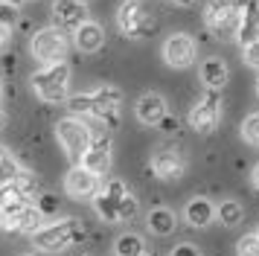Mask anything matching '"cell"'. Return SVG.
<instances>
[{
	"label": "cell",
	"instance_id": "1",
	"mask_svg": "<svg viewBox=\"0 0 259 256\" xmlns=\"http://www.w3.org/2000/svg\"><path fill=\"white\" fill-rule=\"evenodd\" d=\"M82 239H84V224L79 219L56 221V224L38 227V230L32 233V244H35L38 250H47V253L67 250L70 244H79Z\"/></svg>",
	"mask_w": 259,
	"mask_h": 256
},
{
	"label": "cell",
	"instance_id": "2",
	"mask_svg": "<svg viewBox=\"0 0 259 256\" xmlns=\"http://www.w3.org/2000/svg\"><path fill=\"white\" fill-rule=\"evenodd\" d=\"M3 204V221L0 227L15 233H35L41 224H44V212L32 204V201H24L18 195H9L0 201Z\"/></svg>",
	"mask_w": 259,
	"mask_h": 256
},
{
	"label": "cell",
	"instance_id": "3",
	"mask_svg": "<svg viewBox=\"0 0 259 256\" xmlns=\"http://www.w3.org/2000/svg\"><path fill=\"white\" fill-rule=\"evenodd\" d=\"M67 84H70V67H67L64 61L44 64V67L32 76V91L50 105L67 99Z\"/></svg>",
	"mask_w": 259,
	"mask_h": 256
},
{
	"label": "cell",
	"instance_id": "4",
	"mask_svg": "<svg viewBox=\"0 0 259 256\" xmlns=\"http://www.w3.org/2000/svg\"><path fill=\"white\" fill-rule=\"evenodd\" d=\"M56 137H59L64 154H67L73 163H79L82 160V154L88 151V146H91L94 134H91V128L84 125L82 119L67 116V119H59V125H56Z\"/></svg>",
	"mask_w": 259,
	"mask_h": 256
},
{
	"label": "cell",
	"instance_id": "5",
	"mask_svg": "<svg viewBox=\"0 0 259 256\" xmlns=\"http://www.w3.org/2000/svg\"><path fill=\"white\" fill-rule=\"evenodd\" d=\"M242 21V0H210L207 3V26L219 38H230Z\"/></svg>",
	"mask_w": 259,
	"mask_h": 256
},
{
	"label": "cell",
	"instance_id": "6",
	"mask_svg": "<svg viewBox=\"0 0 259 256\" xmlns=\"http://www.w3.org/2000/svg\"><path fill=\"white\" fill-rule=\"evenodd\" d=\"M29 53L35 61L41 64H56L64 58L67 53V38H64V29L59 26H50V29H41V32L32 35V41H29Z\"/></svg>",
	"mask_w": 259,
	"mask_h": 256
},
{
	"label": "cell",
	"instance_id": "7",
	"mask_svg": "<svg viewBox=\"0 0 259 256\" xmlns=\"http://www.w3.org/2000/svg\"><path fill=\"white\" fill-rule=\"evenodd\" d=\"M117 23H119V29H122V35H128V38H149L157 29L154 18L143 9L140 0H125L119 6Z\"/></svg>",
	"mask_w": 259,
	"mask_h": 256
},
{
	"label": "cell",
	"instance_id": "8",
	"mask_svg": "<svg viewBox=\"0 0 259 256\" xmlns=\"http://www.w3.org/2000/svg\"><path fill=\"white\" fill-rule=\"evenodd\" d=\"M94 96V105H91V116H96L99 122H105V128H117L119 125V105H122V93L119 88H99Z\"/></svg>",
	"mask_w": 259,
	"mask_h": 256
},
{
	"label": "cell",
	"instance_id": "9",
	"mask_svg": "<svg viewBox=\"0 0 259 256\" xmlns=\"http://www.w3.org/2000/svg\"><path fill=\"white\" fill-rule=\"evenodd\" d=\"M222 116V99H219V91H207L204 96L198 99V105L189 111V125L195 128L198 134H210L215 122Z\"/></svg>",
	"mask_w": 259,
	"mask_h": 256
},
{
	"label": "cell",
	"instance_id": "10",
	"mask_svg": "<svg viewBox=\"0 0 259 256\" xmlns=\"http://www.w3.org/2000/svg\"><path fill=\"white\" fill-rule=\"evenodd\" d=\"M163 58H166V64L175 67V70L189 67V64L195 61V41H192L189 35H184V32L169 35L166 44H163Z\"/></svg>",
	"mask_w": 259,
	"mask_h": 256
},
{
	"label": "cell",
	"instance_id": "11",
	"mask_svg": "<svg viewBox=\"0 0 259 256\" xmlns=\"http://www.w3.org/2000/svg\"><path fill=\"white\" fill-rule=\"evenodd\" d=\"M53 18H56V26L59 29L76 32L88 21V6H84L82 0H56L53 3Z\"/></svg>",
	"mask_w": 259,
	"mask_h": 256
},
{
	"label": "cell",
	"instance_id": "12",
	"mask_svg": "<svg viewBox=\"0 0 259 256\" xmlns=\"http://www.w3.org/2000/svg\"><path fill=\"white\" fill-rule=\"evenodd\" d=\"M64 189H67V195L70 198H94L99 192V175L88 172L84 166H73L67 178H64Z\"/></svg>",
	"mask_w": 259,
	"mask_h": 256
},
{
	"label": "cell",
	"instance_id": "13",
	"mask_svg": "<svg viewBox=\"0 0 259 256\" xmlns=\"http://www.w3.org/2000/svg\"><path fill=\"white\" fill-rule=\"evenodd\" d=\"M79 166H84L88 172H94V175H105L108 169H111V140L108 137L91 140V146H88V151L82 154Z\"/></svg>",
	"mask_w": 259,
	"mask_h": 256
},
{
	"label": "cell",
	"instance_id": "14",
	"mask_svg": "<svg viewBox=\"0 0 259 256\" xmlns=\"http://www.w3.org/2000/svg\"><path fill=\"white\" fill-rule=\"evenodd\" d=\"M184 169H187V163L175 149H160L152 157V172L157 178H163V181H178L184 175Z\"/></svg>",
	"mask_w": 259,
	"mask_h": 256
},
{
	"label": "cell",
	"instance_id": "15",
	"mask_svg": "<svg viewBox=\"0 0 259 256\" xmlns=\"http://www.w3.org/2000/svg\"><path fill=\"white\" fill-rule=\"evenodd\" d=\"M236 38L242 47L259 41V0H242V21H239Z\"/></svg>",
	"mask_w": 259,
	"mask_h": 256
},
{
	"label": "cell",
	"instance_id": "16",
	"mask_svg": "<svg viewBox=\"0 0 259 256\" xmlns=\"http://www.w3.org/2000/svg\"><path fill=\"white\" fill-rule=\"evenodd\" d=\"M137 119H140L143 125H157L160 119H163L169 111H166V99L160 93H143L140 99H137Z\"/></svg>",
	"mask_w": 259,
	"mask_h": 256
},
{
	"label": "cell",
	"instance_id": "17",
	"mask_svg": "<svg viewBox=\"0 0 259 256\" xmlns=\"http://www.w3.org/2000/svg\"><path fill=\"white\" fill-rule=\"evenodd\" d=\"M108 195L114 198V201H117V216H119V221H131L134 219V216H137V198L131 195L128 189H125V184H122V181H117V178H114V181H108V189H105Z\"/></svg>",
	"mask_w": 259,
	"mask_h": 256
},
{
	"label": "cell",
	"instance_id": "18",
	"mask_svg": "<svg viewBox=\"0 0 259 256\" xmlns=\"http://www.w3.org/2000/svg\"><path fill=\"white\" fill-rule=\"evenodd\" d=\"M73 35H76V47H79L82 53H96L99 47L105 44V32H102V26H99V23H91V21H84Z\"/></svg>",
	"mask_w": 259,
	"mask_h": 256
},
{
	"label": "cell",
	"instance_id": "19",
	"mask_svg": "<svg viewBox=\"0 0 259 256\" xmlns=\"http://www.w3.org/2000/svg\"><path fill=\"white\" fill-rule=\"evenodd\" d=\"M18 172H21V166L15 163V157L9 154V151L0 146V201H3V198H9V195H15L12 186H15Z\"/></svg>",
	"mask_w": 259,
	"mask_h": 256
},
{
	"label": "cell",
	"instance_id": "20",
	"mask_svg": "<svg viewBox=\"0 0 259 256\" xmlns=\"http://www.w3.org/2000/svg\"><path fill=\"white\" fill-rule=\"evenodd\" d=\"M187 221L192 224V227H207L212 219H215V207H212L207 198H192L187 204Z\"/></svg>",
	"mask_w": 259,
	"mask_h": 256
},
{
	"label": "cell",
	"instance_id": "21",
	"mask_svg": "<svg viewBox=\"0 0 259 256\" xmlns=\"http://www.w3.org/2000/svg\"><path fill=\"white\" fill-rule=\"evenodd\" d=\"M201 79L207 81V88H212V91L224 88V81H227V67H224L222 58H207V61L201 64Z\"/></svg>",
	"mask_w": 259,
	"mask_h": 256
},
{
	"label": "cell",
	"instance_id": "22",
	"mask_svg": "<svg viewBox=\"0 0 259 256\" xmlns=\"http://www.w3.org/2000/svg\"><path fill=\"white\" fill-rule=\"evenodd\" d=\"M149 230L157 233V236H169V233L175 230V212L172 209H166V207H157L149 212Z\"/></svg>",
	"mask_w": 259,
	"mask_h": 256
},
{
	"label": "cell",
	"instance_id": "23",
	"mask_svg": "<svg viewBox=\"0 0 259 256\" xmlns=\"http://www.w3.org/2000/svg\"><path fill=\"white\" fill-rule=\"evenodd\" d=\"M12 192L18 198H24V201H32V198L41 195V184H38V178L32 172H18V178H15V186H12Z\"/></svg>",
	"mask_w": 259,
	"mask_h": 256
},
{
	"label": "cell",
	"instance_id": "24",
	"mask_svg": "<svg viewBox=\"0 0 259 256\" xmlns=\"http://www.w3.org/2000/svg\"><path fill=\"white\" fill-rule=\"evenodd\" d=\"M117 256H154V253L143 244L140 236L125 233V236H119L117 239Z\"/></svg>",
	"mask_w": 259,
	"mask_h": 256
},
{
	"label": "cell",
	"instance_id": "25",
	"mask_svg": "<svg viewBox=\"0 0 259 256\" xmlns=\"http://www.w3.org/2000/svg\"><path fill=\"white\" fill-rule=\"evenodd\" d=\"M94 207H96V212H99V219H102V221H108V224H117V221H119L117 201L108 195V192H102V189L94 195Z\"/></svg>",
	"mask_w": 259,
	"mask_h": 256
},
{
	"label": "cell",
	"instance_id": "26",
	"mask_svg": "<svg viewBox=\"0 0 259 256\" xmlns=\"http://www.w3.org/2000/svg\"><path fill=\"white\" fill-rule=\"evenodd\" d=\"M215 216H219V221H222L224 227H236L242 221V216H245V209H242L239 201H224L222 207L215 209Z\"/></svg>",
	"mask_w": 259,
	"mask_h": 256
},
{
	"label": "cell",
	"instance_id": "27",
	"mask_svg": "<svg viewBox=\"0 0 259 256\" xmlns=\"http://www.w3.org/2000/svg\"><path fill=\"white\" fill-rule=\"evenodd\" d=\"M91 105H94V96H91V93H76V96H67V108H70L76 116L91 114Z\"/></svg>",
	"mask_w": 259,
	"mask_h": 256
},
{
	"label": "cell",
	"instance_id": "28",
	"mask_svg": "<svg viewBox=\"0 0 259 256\" xmlns=\"http://www.w3.org/2000/svg\"><path fill=\"white\" fill-rule=\"evenodd\" d=\"M242 137H245L247 143L259 146V114H250L245 122H242Z\"/></svg>",
	"mask_w": 259,
	"mask_h": 256
},
{
	"label": "cell",
	"instance_id": "29",
	"mask_svg": "<svg viewBox=\"0 0 259 256\" xmlns=\"http://www.w3.org/2000/svg\"><path fill=\"white\" fill-rule=\"evenodd\" d=\"M15 23H18V6L9 3V0H0V26L12 29Z\"/></svg>",
	"mask_w": 259,
	"mask_h": 256
},
{
	"label": "cell",
	"instance_id": "30",
	"mask_svg": "<svg viewBox=\"0 0 259 256\" xmlns=\"http://www.w3.org/2000/svg\"><path fill=\"white\" fill-rule=\"evenodd\" d=\"M236 253L239 256H259V236H242L236 242Z\"/></svg>",
	"mask_w": 259,
	"mask_h": 256
},
{
	"label": "cell",
	"instance_id": "31",
	"mask_svg": "<svg viewBox=\"0 0 259 256\" xmlns=\"http://www.w3.org/2000/svg\"><path fill=\"white\" fill-rule=\"evenodd\" d=\"M35 201H38V209H41L44 216H50V212H56V209H59V201H56L53 195H47V192H44V195H38Z\"/></svg>",
	"mask_w": 259,
	"mask_h": 256
},
{
	"label": "cell",
	"instance_id": "32",
	"mask_svg": "<svg viewBox=\"0 0 259 256\" xmlns=\"http://www.w3.org/2000/svg\"><path fill=\"white\" fill-rule=\"evenodd\" d=\"M245 58H247V64H250V67L259 70V41H253V44L245 47Z\"/></svg>",
	"mask_w": 259,
	"mask_h": 256
},
{
	"label": "cell",
	"instance_id": "33",
	"mask_svg": "<svg viewBox=\"0 0 259 256\" xmlns=\"http://www.w3.org/2000/svg\"><path fill=\"white\" fill-rule=\"evenodd\" d=\"M172 256H201V253H198V247H195V244L184 242V244H178L175 250H172Z\"/></svg>",
	"mask_w": 259,
	"mask_h": 256
},
{
	"label": "cell",
	"instance_id": "34",
	"mask_svg": "<svg viewBox=\"0 0 259 256\" xmlns=\"http://www.w3.org/2000/svg\"><path fill=\"white\" fill-rule=\"evenodd\" d=\"M157 125H163V131H169V134H172V131L178 128V119H172V116H163V119H160Z\"/></svg>",
	"mask_w": 259,
	"mask_h": 256
},
{
	"label": "cell",
	"instance_id": "35",
	"mask_svg": "<svg viewBox=\"0 0 259 256\" xmlns=\"http://www.w3.org/2000/svg\"><path fill=\"white\" fill-rule=\"evenodd\" d=\"M6 32H9V29H6V26H0V47L6 44V38H9V35H6Z\"/></svg>",
	"mask_w": 259,
	"mask_h": 256
},
{
	"label": "cell",
	"instance_id": "36",
	"mask_svg": "<svg viewBox=\"0 0 259 256\" xmlns=\"http://www.w3.org/2000/svg\"><path fill=\"white\" fill-rule=\"evenodd\" d=\"M253 186L259 189V163H256V169H253Z\"/></svg>",
	"mask_w": 259,
	"mask_h": 256
},
{
	"label": "cell",
	"instance_id": "37",
	"mask_svg": "<svg viewBox=\"0 0 259 256\" xmlns=\"http://www.w3.org/2000/svg\"><path fill=\"white\" fill-rule=\"evenodd\" d=\"M172 3H178V6H192L195 0H172Z\"/></svg>",
	"mask_w": 259,
	"mask_h": 256
},
{
	"label": "cell",
	"instance_id": "38",
	"mask_svg": "<svg viewBox=\"0 0 259 256\" xmlns=\"http://www.w3.org/2000/svg\"><path fill=\"white\" fill-rule=\"evenodd\" d=\"M9 3H15V6H24V3H29V0H9Z\"/></svg>",
	"mask_w": 259,
	"mask_h": 256
},
{
	"label": "cell",
	"instance_id": "39",
	"mask_svg": "<svg viewBox=\"0 0 259 256\" xmlns=\"http://www.w3.org/2000/svg\"><path fill=\"white\" fill-rule=\"evenodd\" d=\"M6 125V114H3V111H0V128Z\"/></svg>",
	"mask_w": 259,
	"mask_h": 256
},
{
	"label": "cell",
	"instance_id": "40",
	"mask_svg": "<svg viewBox=\"0 0 259 256\" xmlns=\"http://www.w3.org/2000/svg\"><path fill=\"white\" fill-rule=\"evenodd\" d=\"M0 102H3V81H0Z\"/></svg>",
	"mask_w": 259,
	"mask_h": 256
},
{
	"label": "cell",
	"instance_id": "41",
	"mask_svg": "<svg viewBox=\"0 0 259 256\" xmlns=\"http://www.w3.org/2000/svg\"><path fill=\"white\" fill-rule=\"evenodd\" d=\"M0 221H3V204H0Z\"/></svg>",
	"mask_w": 259,
	"mask_h": 256
},
{
	"label": "cell",
	"instance_id": "42",
	"mask_svg": "<svg viewBox=\"0 0 259 256\" xmlns=\"http://www.w3.org/2000/svg\"><path fill=\"white\" fill-rule=\"evenodd\" d=\"M256 91H259V81H256Z\"/></svg>",
	"mask_w": 259,
	"mask_h": 256
}]
</instances>
